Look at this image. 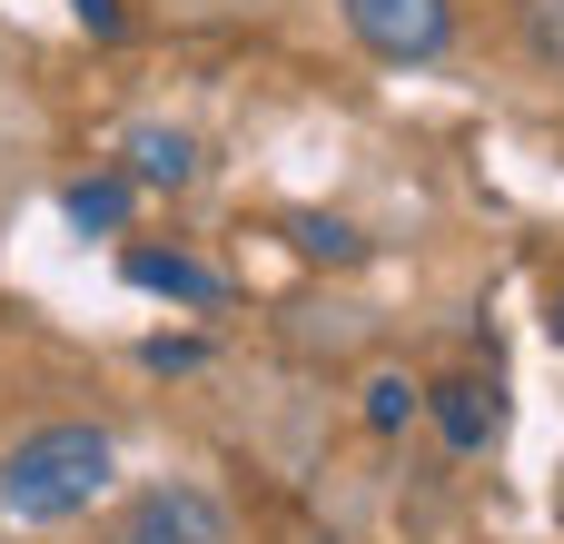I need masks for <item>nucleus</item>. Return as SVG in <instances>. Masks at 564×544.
I'll return each mask as SVG.
<instances>
[{"label":"nucleus","instance_id":"nucleus-2","mask_svg":"<svg viewBox=\"0 0 564 544\" xmlns=\"http://www.w3.org/2000/svg\"><path fill=\"white\" fill-rule=\"evenodd\" d=\"M337 10H347V30L377 59H436L456 40V10L446 0H337Z\"/></svg>","mask_w":564,"mask_h":544},{"label":"nucleus","instance_id":"nucleus-8","mask_svg":"<svg viewBox=\"0 0 564 544\" xmlns=\"http://www.w3.org/2000/svg\"><path fill=\"white\" fill-rule=\"evenodd\" d=\"M406 416H416V387H406V377H377V387H367V426H377V436H397Z\"/></svg>","mask_w":564,"mask_h":544},{"label":"nucleus","instance_id":"nucleus-10","mask_svg":"<svg viewBox=\"0 0 564 544\" xmlns=\"http://www.w3.org/2000/svg\"><path fill=\"white\" fill-rule=\"evenodd\" d=\"M555 337H564V297H555Z\"/></svg>","mask_w":564,"mask_h":544},{"label":"nucleus","instance_id":"nucleus-3","mask_svg":"<svg viewBox=\"0 0 564 544\" xmlns=\"http://www.w3.org/2000/svg\"><path fill=\"white\" fill-rule=\"evenodd\" d=\"M119 544H228V505H218L208 486H149V496L129 505Z\"/></svg>","mask_w":564,"mask_h":544},{"label":"nucleus","instance_id":"nucleus-5","mask_svg":"<svg viewBox=\"0 0 564 544\" xmlns=\"http://www.w3.org/2000/svg\"><path fill=\"white\" fill-rule=\"evenodd\" d=\"M436 426H446V446H486L496 436V387H476V377H456V387H436Z\"/></svg>","mask_w":564,"mask_h":544},{"label":"nucleus","instance_id":"nucleus-7","mask_svg":"<svg viewBox=\"0 0 564 544\" xmlns=\"http://www.w3.org/2000/svg\"><path fill=\"white\" fill-rule=\"evenodd\" d=\"M59 208H69V228H119V218H129V188H119V178H79Z\"/></svg>","mask_w":564,"mask_h":544},{"label":"nucleus","instance_id":"nucleus-9","mask_svg":"<svg viewBox=\"0 0 564 544\" xmlns=\"http://www.w3.org/2000/svg\"><path fill=\"white\" fill-rule=\"evenodd\" d=\"M79 20H89V30L109 40V30H119V0H79Z\"/></svg>","mask_w":564,"mask_h":544},{"label":"nucleus","instance_id":"nucleus-1","mask_svg":"<svg viewBox=\"0 0 564 544\" xmlns=\"http://www.w3.org/2000/svg\"><path fill=\"white\" fill-rule=\"evenodd\" d=\"M109 436L99 426H40L0 456V515L10 525H69L109 496Z\"/></svg>","mask_w":564,"mask_h":544},{"label":"nucleus","instance_id":"nucleus-6","mask_svg":"<svg viewBox=\"0 0 564 544\" xmlns=\"http://www.w3.org/2000/svg\"><path fill=\"white\" fill-rule=\"evenodd\" d=\"M188 168H198V149H188L178 129H139V139H129V178H149V188H178Z\"/></svg>","mask_w":564,"mask_h":544},{"label":"nucleus","instance_id":"nucleus-4","mask_svg":"<svg viewBox=\"0 0 564 544\" xmlns=\"http://www.w3.org/2000/svg\"><path fill=\"white\" fill-rule=\"evenodd\" d=\"M119 268H129V287H159V297H188V307H208V297H218V278H208V268H188V258H169V248H129Z\"/></svg>","mask_w":564,"mask_h":544}]
</instances>
